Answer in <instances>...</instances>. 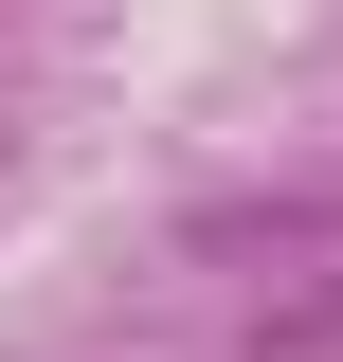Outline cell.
<instances>
[{"label":"cell","mask_w":343,"mask_h":362,"mask_svg":"<svg viewBox=\"0 0 343 362\" xmlns=\"http://www.w3.org/2000/svg\"><path fill=\"white\" fill-rule=\"evenodd\" d=\"M253 344H271V362H343V272H325V290H271Z\"/></svg>","instance_id":"obj_1"}]
</instances>
